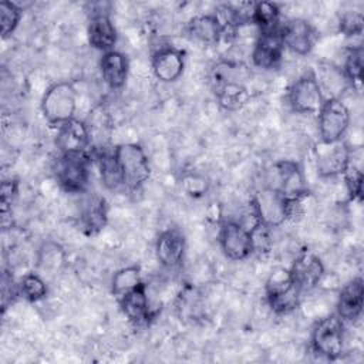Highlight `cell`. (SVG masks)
I'll list each match as a JSON object with an SVG mask.
<instances>
[{
  "mask_svg": "<svg viewBox=\"0 0 364 364\" xmlns=\"http://www.w3.org/2000/svg\"><path fill=\"white\" fill-rule=\"evenodd\" d=\"M283 51L284 44L282 40L280 27L273 31L259 33L252 48V61L262 70H272L276 68L282 61Z\"/></svg>",
  "mask_w": 364,
  "mask_h": 364,
  "instance_id": "obj_15",
  "label": "cell"
},
{
  "mask_svg": "<svg viewBox=\"0 0 364 364\" xmlns=\"http://www.w3.org/2000/svg\"><path fill=\"white\" fill-rule=\"evenodd\" d=\"M344 181H346L350 200L361 199L363 198V173H361V171L354 168L351 164L348 171L344 173Z\"/></svg>",
  "mask_w": 364,
  "mask_h": 364,
  "instance_id": "obj_33",
  "label": "cell"
},
{
  "mask_svg": "<svg viewBox=\"0 0 364 364\" xmlns=\"http://www.w3.org/2000/svg\"><path fill=\"white\" fill-rule=\"evenodd\" d=\"M17 195V183L14 181H4L1 183V212L6 213V210L9 209V206H11V202L14 199V196Z\"/></svg>",
  "mask_w": 364,
  "mask_h": 364,
  "instance_id": "obj_34",
  "label": "cell"
},
{
  "mask_svg": "<svg viewBox=\"0 0 364 364\" xmlns=\"http://www.w3.org/2000/svg\"><path fill=\"white\" fill-rule=\"evenodd\" d=\"M41 114L51 125H61L75 118L77 90L73 82L60 81L50 85L41 98Z\"/></svg>",
  "mask_w": 364,
  "mask_h": 364,
  "instance_id": "obj_2",
  "label": "cell"
},
{
  "mask_svg": "<svg viewBox=\"0 0 364 364\" xmlns=\"http://www.w3.org/2000/svg\"><path fill=\"white\" fill-rule=\"evenodd\" d=\"M108 222V203L104 196L98 193L87 195L78 212V226L87 236L98 235Z\"/></svg>",
  "mask_w": 364,
  "mask_h": 364,
  "instance_id": "obj_16",
  "label": "cell"
},
{
  "mask_svg": "<svg viewBox=\"0 0 364 364\" xmlns=\"http://www.w3.org/2000/svg\"><path fill=\"white\" fill-rule=\"evenodd\" d=\"M151 67L161 82H173L185 70V53L172 46L159 47L152 54Z\"/></svg>",
  "mask_w": 364,
  "mask_h": 364,
  "instance_id": "obj_19",
  "label": "cell"
},
{
  "mask_svg": "<svg viewBox=\"0 0 364 364\" xmlns=\"http://www.w3.org/2000/svg\"><path fill=\"white\" fill-rule=\"evenodd\" d=\"M87 36H88V43L92 48L100 50L102 53L115 50L114 47L118 40V33L112 20L107 13L104 11L92 13L88 21Z\"/></svg>",
  "mask_w": 364,
  "mask_h": 364,
  "instance_id": "obj_20",
  "label": "cell"
},
{
  "mask_svg": "<svg viewBox=\"0 0 364 364\" xmlns=\"http://www.w3.org/2000/svg\"><path fill=\"white\" fill-rule=\"evenodd\" d=\"M122 185L129 191L139 189L151 176V165L146 152L139 144L125 142L114 148Z\"/></svg>",
  "mask_w": 364,
  "mask_h": 364,
  "instance_id": "obj_3",
  "label": "cell"
},
{
  "mask_svg": "<svg viewBox=\"0 0 364 364\" xmlns=\"http://www.w3.org/2000/svg\"><path fill=\"white\" fill-rule=\"evenodd\" d=\"M97 166L100 172V178L102 185L107 189H117L122 185L121 171L118 166V162L115 159L114 151L112 152H101L97 156Z\"/></svg>",
  "mask_w": 364,
  "mask_h": 364,
  "instance_id": "obj_27",
  "label": "cell"
},
{
  "mask_svg": "<svg viewBox=\"0 0 364 364\" xmlns=\"http://www.w3.org/2000/svg\"><path fill=\"white\" fill-rule=\"evenodd\" d=\"M351 84L353 88L360 90L363 82V47H351L348 48L344 60V65L341 70Z\"/></svg>",
  "mask_w": 364,
  "mask_h": 364,
  "instance_id": "obj_28",
  "label": "cell"
},
{
  "mask_svg": "<svg viewBox=\"0 0 364 364\" xmlns=\"http://www.w3.org/2000/svg\"><path fill=\"white\" fill-rule=\"evenodd\" d=\"M218 242L230 260H245L255 252L253 230L236 220H225L218 230Z\"/></svg>",
  "mask_w": 364,
  "mask_h": 364,
  "instance_id": "obj_9",
  "label": "cell"
},
{
  "mask_svg": "<svg viewBox=\"0 0 364 364\" xmlns=\"http://www.w3.org/2000/svg\"><path fill=\"white\" fill-rule=\"evenodd\" d=\"M363 14L360 11H347L340 18V31L348 37L360 36L363 33Z\"/></svg>",
  "mask_w": 364,
  "mask_h": 364,
  "instance_id": "obj_32",
  "label": "cell"
},
{
  "mask_svg": "<svg viewBox=\"0 0 364 364\" xmlns=\"http://www.w3.org/2000/svg\"><path fill=\"white\" fill-rule=\"evenodd\" d=\"M294 202L286 199L276 188H260L252 198V213L266 229L282 226L293 213Z\"/></svg>",
  "mask_w": 364,
  "mask_h": 364,
  "instance_id": "obj_1",
  "label": "cell"
},
{
  "mask_svg": "<svg viewBox=\"0 0 364 364\" xmlns=\"http://www.w3.org/2000/svg\"><path fill=\"white\" fill-rule=\"evenodd\" d=\"M350 109L341 98H326L317 112L318 135L323 142L343 139L350 127Z\"/></svg>",
  "mask_w": 364,
  "mask_h": 364,
  "instance_id": "obj_8",
  "label": "cell"
},
{
  "mask_svg": "<svg viewBox=\"0 0 364 364\" xmlns=\"http://www.w3.org/2000/svg\"><path fill=\"white\" fill-rule=\"evenodd\" d=\"M311 348L326 360H337L344 351V321L333 313L316 323L311 331Z\"/></svg>",
  "mask_w": 364,
  "mask_h": 364,
  "instance_id": "obj_6",
  "label": "cell"
},
{
  "mask_svg": "<svg viewBox=\"0 0 364 364\" xmlns=\"http://www.w3.org/2000/svg\"><path fill=\"white\" fill-rule=\"evenodd\" d=\"M324 100V94L313 71L300 75L287 92V101L291 109L299 114H317Z\"/></svg>",
  "mask_w": 364,
  "mask_h": 364,
  "instance_id": "obj_11",
  "label": "cell"
},
{
  "mask_svg": "<svg viewBox=\"0 0 364 364\" xmlns=\"http://www.w3.org/2000/svg\"><path fill=\"white\" fill-rule=\"evenodd\" d=\"M364 284L361 277H354L343 286L337 300V314L346 321H355L363 311Z\"/></svg>",
  "mask_w": 364,
  "mask_h": 364,
  "instance_id": "obj_21",
  "label": "cell"
},
{
  "mask_svg": "<svg viewBox=\"0 0 364 364\" xmlns=\"http://www.w3.org/2000/svg\"><path fill=\"white\" fill-rule=\"evenodd\" d=\"M280 34L284 48L297 55H307L318 37L316 28L304 18L287 20L280 26Z\"/></svg>",
  "mask_w": 364,
  "mask_h": 364,
  "instance_id": "obj_14",
  "label": "cell"
},
{
  "mask_svg": "<svg viewBox=\"0 0 364 364\" xmlns=\"http://www.w3.org/2000/svg\"><path fill=\"white\" fill-rule=\"evenodd\" d=\"M237 71V65L228 61L219 63L213 70L216 100L222 108L229 111L242 108L249 98L247 90L240 81Z\"/></svg>",
  "mask_w": 364,
  "mask_h": 364,
  "instance_id": "obj_4",
  "label": "cell"
},
{
  "mask_svg": "<svg viewBox=\"0 0 364 364\" xmlns=\"http://www.w3.org/2000/svg\"><path fill=\"white\" fill-rule=\"evenodd\" d=\"M276 173V188L286 199L299 203L303 198L309 195L307 182L300 165L294 161L283 159L274 164Z\"/></svg>",
  "mask_w": 364,
  "mask_h": 364,
  "instance_id": "obj_12",
  "label": "cell"
},
{
  "mask_svg": "<svg viewBox=\"0 0 364 364\" xmlns=\"http://www.w3.org/2000/svg\"><path fill=\"white\" fill-rule=\"evenodd\" d=\"M55 178L67 193H84L90 182V159L87 154L60 155Z\"/></svg>",
  "mask_w": 364,
  "mask_h": 364,
  "instance_id": "obj_10",
  "label": "cell"
},
{
  "mask_svg": "<svg viewBox=\"0 0 364 364\" xmlns=\"http://www.w3.org/2000/svg\"><path fill=\"white\" fill-rule=\"evenodd\" d=\"M47 283L40 273H26L18 284V293L28 301H38L47 294Z\"/></svg>",
  "mask_w": 364,
  "mask_h": 364,
  "instance_id": "obj_29",
  "label": "cell"
},
{
  "mask_svg": "<svg viewBox=\"0 0 364 364\" xmlns=\"http://www.w3.org/2000/svg\"><path fill=\"white\" fill-rule=\"evenodd\" d=\"M90 144L91 134L84 121L73 118L57 127L55 145L60 155H84L87 154Z\"/></svg>",
  "mask_w": 364,
  "mask_h": 364,
  "instance_id": "obj_13",
  "label": "cell"
},
{
  "mask_svg": "<svg viewBox=\"0 0 364 364\" xmlns=\"http://www.w3.org/2000/svg\"><path fill=\"white\" fill-rule=\"evenodd\" d=\"M186 239L178 228L162 230L155 243V255L158 262L166 269L178 267L185 256Z\"/></svg>",
  "mask_w": 364,
  "mask_h": 364,
  "instance_id": "obj_18",
  "label": "cell"
},
{
  "mask_svg": "<svg viewBox=\"0 0 364 364\" xmlns=\"http://www.w3.org/2000/svg\"><path fill=\"white\" fill-rule=\"evenodd\" d=\"M264 294L269 306L277 314H287L297 309L301 290L296 286L290 269L279 267L270 273L264 284Z\"/></svg>",
  "mask_w": 364,
  "mask_h": 364,
  "instance_id": "obj_5",
  "label": "cell"
},
{
  "mask_svg": "<svg viewBox=\"0 0 364 364\" xmlns=\"http://www.w3.org/2000/svg\"><path fill=\"white\" fill-rule=\"evenodd\" d=\"M65 260V255L63 247L54 242H46L38 249V266L46 272H55L58 270Z\"/></svg>",
  "mask_w": 364,
  "mask_h": 364,
  "instance_id": "obj_30",
  "label": "cell"
},
{
  "mask_svg": "<svg viewBox=\"0 0 364 364\" xmlns=\"http://www.w3.org/2000/svg\"><path fill=\"white\" fill-rule=\"evenodd\" d=\"M100 73L102 81L111 90H119L127 82L129 73V61L127 55L118 50L102 53L100 58Z\"/></svg>",
  "mask_w": 364,
  "mask_h": 364,
  "instance_id": "obj_22",
  "label": "cell"
},
{
  "mask_svg": "<svg viewBox=\"0 0 364 364\" xmlns=\"http://www.w3.org/2000/svg\"><path fill=\"white\" fill-rule=\"evenodd\" d=\"M142 283L144 282L141 279L139 266H136V264L125 266L114 273L112 280H111V291L117 299H119L121 296L134 290L135 287H138Z\"/></svg>",
  "mask_w": 364,
  "mask_h": 364,
  "instance_id": "obj_26",
  "label": "cell"
},
{
  "mask_svg": "<svg viewBox=\"0 0 364 364\" xmlns=\"http://www.w3.org/2000/svg\"><path fill=\"white\" fill-rule=\"evenodd\" d=\"M118 303L124 316L135 324L145 323L151 317L149 299L146 294V286L144 283L121 296Z\"/></svg>",
  "mask_w": 364,
  "mask_h": 364,
  "instance_id": "obj_24",
  "label": "cell"
},
{
  "mask_svg": "<svg viewBox=\"0 0 364 364\" xmlns=\"http://www.w3.org/2000/svg\"><path fill=\"white\" fill-rule=\"evenodd\" d=\"M324 272L326 269L321 259L311 250L300 252L290 267L291 277L301 293L314 289L321 282Z\"/></svg>",
  "mask_w": 364,
  "mask_h": 364,
  "instance_id": "obj_17",
  "label": "cell"
},
{
  "mask_svg": "<svg viewBox=\"0 0 364 364\" xmlns=\"http://www.w3.org/2000/svg\"><path fill=\"white\" fill-rule=\"evenodd\" d=\"M21 18V9L13 1H1L0 3V26L1 36L6 38L17 28Z\"/></svg>",
  "mask_w": 364,
  "mask_h": 364,
  "instance_id": "obj_31",
  "label": "cell"
},
{
  "mask_svg": "<svg viewBox=\"0 0 364 364\" xmlns=\"http://www.w3.org/2000/svg\"><path fill=\"white\" fill-rule=\"evenodd\" d=\"M186 31L193 40L203 43L206 46L218 44L225 36L223 26L216 14L195 16L189 20Z\"/></svg>",
  "mask_w": 364,
  "mask_h": 364,
  "instance_id": "obj_23",
  "label": "cell"
},
{
  "mask_svg": "<svg viewBox=\"0 0 364 364\" xmlns=\"http://www.w3.org/2000/svg\"><path fill=\"white\" fill-rule=\"evenodd\" d=\"M250 23L255 24L259 33L273 31L280 27V9L273 1L253 3Z\"/></svg>",
  "mask_w": 364,
  "mask_h": 364,
  "instance_id": "obj_25",
  "label": "cell"
},
{
  "mask_svg": "<svg viewBox=\"0 0 364 364\" xmlns=\"http://www.w3.org/2000/svg\"><path fill=\"white\" fill-rule=\"evenodd\" d=\"M314 164L318 176L336 178L344 175L351 165V148L344 139L334 142L318 141L313 149Z\"/></svg>",
  "mask_w": 364,
  "mask_h": 364,
  "instance_id": "obj_7",
  "label": "cell"
}]
</instances>
